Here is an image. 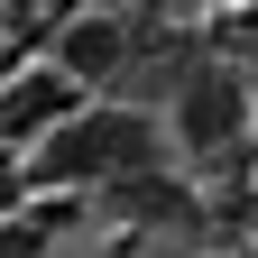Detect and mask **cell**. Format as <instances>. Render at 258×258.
Returning <instances> with one entry per match:
<instances>
[{
    "instance_id": "cell-1",
    "label": "cell",
    "mask_w": 258,
    "mask_h": 258,
    "mask_svg": "<svg viewBox=\"0 0 258 258\" xmlns=\"http://www.w3.org/2000/svg\"><path fill=\"white\" fill-rule=\"evenodd\" d=\"M148 166H166V120L120 111V102H83L64 129H46L19 157V175H37V184H120V175H148Z\"/></svg>"
},
{
    "instance_id": "cell-2",
    "label": "cell",
    "mask_w": 258,
    "mask_h": 258,
    "mask_svg": "<svg viewBox=\"0 0 258 258\" xmlns=\"http://www.w3.org/2000/svg\"><path fill=\"white\" fill-rule=\"evenodd\" d=\"M249 74L240 64L203 55L194 74H175V148L184 157H240V129H249Z\"/></svg>"
},
{
    "instance_id": "cell-3",
    "label": "cell",
    "mask_w": 258,
    "mask_h": 258,
    "mask_svg": "<svg viewBox=\"0 0 258 258\" xmlns=\"http://www.w3.org/2000/svg\"><path fill=\"white\" fill-rule=\"evenodd\" d=\"M74 111H83V92L64 83L46 55L37 64H10V74H0V157H28L46 129H64Z\"/></svg>"
},
{
    "instance_id": "cell-4",
    "label": "cell",
    "mask_w": 258,
    "mask_h": 258,
    "mask_svg": "<svg viewBox=\"0 0 258 258\" xmlns=\"http://www.w3.org/2000/svg\"><path fill=\"white\" fill-rule=\"evenodd\" d=\"M55 74L74 83V92H92V83H111V74H129V64H139V28L129 19H111V10H74L55 28Z\"/></svg>"
},
{
    "instance_id": "cell-5",
    "label": "cell",
    "mask_w": 258,
    "mask_h": 258,
    "mask_svg": "<svg viewBox=\"0 0 258 258\" xmlns=\"http://www.w3.org/2000/svg\"><path fill=\"white\" fill-rule=\"evenodd\" d=\"M102 212H120V221H194V184H175L166 166H148V175L102 184Z\"/></svg>"
},
{
    "instance_id": "cell-6",
    "label": "cell",
    "mask_w": 258,
    "mask_h": 258,
    "mask_svg": "<svg viewBox=\"0 0 258 258\" xmlns=\"http://www.w3.org/2000/svg\"><path fill=\"white\" fill-rule=\"evenodd\" d=\"M19 203H28V175H19V157H0V221H10Z\"/></svg>"
},
{
    "instance_id": "cell-7",
    "label": "cell",
    "mask_w": 258,
    "mask_h": 258,
    "mask_svg": "<svg viewBox=\"0 0 258 258\" xmlns=\"http://www.w3.org/2000/svg\"><path fill=\"white\" fill-rule=\"evenodd\" d=\"M240 148H249V157H258V111H249V129H240Z\"/></svg>"
},
{
    "instance_id": "cell-8",
    "label": "cell",
    "mask_w": 258,
    "mask_h": 258,
    "mask_svg": "<svg viewBox=\"0 0 258 258\" xmlns=\"http://www.w3.org/2000/svg\"><path fill=\"white\" fill-rule=\"evenodd\" d=\"M249 212H258V157H249Z\"/></svg>"
},
{
    "instance_id": "cell-9",
    "label": "cell",
    "mask_w": 258,
    "mask_h": 258,
    "mask_svg": "<svg viewBox=\"0 0 258 258\" xmlns=\"http://www.w3.org/2000/svg\"><path fill=\"white\" fill-rule=\"evenodd\" d=\"M249 92H258V55H249Z\"/></svg>"
}]
</instances>
